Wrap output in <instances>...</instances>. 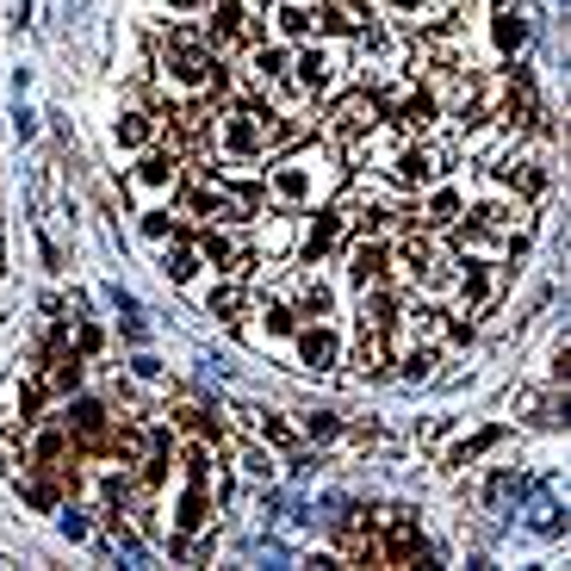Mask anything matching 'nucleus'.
<instances>
[{"label":"nucleus","mask_w":571,"mask_h":571,"mask_svg":"<svg viewBox=\"0 0 571 571\" xmlns=\"http://www.w3.org/2000/svg\"><path fill=\"white\" fill-rule=\"evenodd\" d=\"M348 273H354L361 286L392 280V236H361V243L348 248Z\"/></svg>","instance_id":"obj_10"},{"label":"nucleus","mask_w":571,"mask_h":571,"mask_svg":"<svg viewBox=\"0 0 571 571\" xmlns=\"http://www.w3.org/2000/svg\"><path fill=\"white\" fill-rule=\"evenodd\" d=\"M435 118H441V106H435V94H429V81H422V88H404V94L392 100V125H398L404 137L435 131Z\"/></svg>","instance_id":"obj_9"},{"label":"nucleus","mask_w":571,"mask_h":571,"mask_svg":"<svg viewBox=\"0 0 571 571\" xmlns=\"http://www.w3.org/2000/svg\"><path fill=\"white\" fill-rule=\"evenodd\" d=\"M336 429H342V422L329 417V410H311V417H305V435H317V441H329Z\"/></svg>","instance_id":"obj_25"},{"label":"nucleus","mask_w":571,"mask_h":571,"mask_svg":"<svg viewBox=\"0 0 571 571\" xmlns=\"http://www.w3.org/2000/svg\"><path fill=\"white\" fill-rule=\"evenodd\" d=\"M329 187H336V155L317 150V143H311V150H292L280 168H267V199L286 211H311Z\"/></svg>","instance_id":"obj_2"},{"label":"nucleus","mask_w":571,"mask_h":571,"mask_svg":"<svg viewBox=\"0 0 571 571\" xmlns=\"http://www.w3.org/2000/svg\"><path fill=\"white\" fill-rule=\"evenodd\" d=\"M143 137H150V118H143V113H125V125H118V143H131V150H137Z\"/></svg>","instance_id":"obj_23"},{"label":"nucleus","mask_w":571,"mask_h":571,"mask_svg":"<svg viewBox=\"0 0 571 571\" xmlns=\"http://www.w3.org/2000/svg\"><path fill=\"white\" fill-rule=\"evenodd\" d=\"M454 292H459V311H491L497 292H503V273H497V261H466V273H454Z\"/></svg>","instance_id":"obj_8"},{"label":"nucleus","mask_w":571,"mask_h":571,"mask_svg":"<svg viewBox=\"0 0 571 571\" xmlns=\"http://www.w3.org/2000/svg\"><path fill=\"white\" fill-rule=\"evenodd\" d=\"M392 13H429V0H385Z\"/></svg>","instance_id":"obj_29"},{"label":"nucleus","mask_w":571,"mask_h":571,"mask_svg":"<svg viewBox=\"0 0 571 571\" xmlns=\"http://www.w3.org/2000/svg\"><path fill=\"white\" fill-rule=\"evenodd\" d=\"M435 361H441V342H422V348H404V354H398L404 380H429V373H435Z\"/></svg>","instance_id":"obj_19"},{"label":"nucleus","mask_w":571,"mask_h":571,"mask_svg":"<svg viewBox=\"0 0 571 571\" xmlns=\"http://www.w3.org/2000/svg\"><path fill=\"white\" fill-rule=\"evenodd\" d=\"M336 236H342V211H324V218H317V230H311V261H317V255H329V248H336Z\"/></svg>","instance_id":"obj_20"},{"label":"nucleus","mask_w":571,"mask_h":571,"mask_svg":"<svg viewBox=\"0 0 571 571\" xmlns=\"http://www.w3.org/2000/svg\"><path fill=\"white\" fill-rule=\"evenodd\" d=\"M447 162H454V143L435 131H417V137H404L398 155L385 162V180L398 193H422V187H435L441 174H447Z\"/></svg>","instance_id":"obj_3"},{"label":"nucleus","mask_w":571,"mask_h":571,"mask_svg":"<svg viewBox=\"0 0 571 571\" xmlns=\"http://www.w3.org/2000/svg\"><path fill=\"white\" fill-rule=\"evenodd\" d=\"M193 267H199V261H193L187 248H180V255H168V273H174V280H193Z\"/></svg>","instance_id":"obj_26"},{"label":"nucleus","mask_w":571,"mask_h":571,"mask_svg":"<svg viewBox=\"0 0 571 571\" xmlns=\"http://www.w3.org/2000/svg\"><path fill=\"white\" fill-rule=\"evenodd\" d=\"M261 248H267V255H286V248H292V230H286V218H267V224H261Z\"/></svg>","instance_id":"obj_22"},{"label":"nucleus","mask_w":571,"mask_h":571,"mask_svg":"<svg viewBox=\"0 0 571 571\" xmlns=\"http://www.w3.org/2000/svg\"><path fill=\"white\" fill-rule=\"evenodd\" d=\"M385 118V106H380V94H373V88H354V94H342L336 100V113H329V137H361L366 125H380Z\"/></svg>","instance_id":"obj_7"},{"label":"nucleus","mask_w":571,"mask_h":571,"mask_svg":"<svg viewBox=\"0 0 571 571\" xmlns=\"http://www.w3.org/2000/svg\"><path fill=\"white\" fill-rule=\"evenodd\" d=\"M162 7H168V13H206L211 0H162Z\"/></svg>","instance_id":"obj_28"},{"label":"nucleus","mask_w":571,"mask_h":571,"mask_svg":"<svg viewBox=\"0 0 571 571\" xmlns=\"http://www.w3.org/2000/svg\"><path fill=\"white\" fill-rule=\"evenodd\" d=\"M522 38H528V25H522V13H510V7H503V13H497V50L510 57V50H522Z\"/></svg>","instance_id":"obj_21"},{"label":"nucleus","mask_w":571,"mask_h":571,"mask_svg":"<svg viewBox=\"0 0 571 571\" xmlns=\"http://www.w3.org/2000/svg\"><path fill=\"white\" fill-rule=\"evenodd\" d=\"M380 366H385V329H366L361 324V336H354V373H361V380H373Z\"/></svg>","instance_id":"obj_17"},{"label":"nucleus","mask_w":571,"mask_h":571,"mask_svg":"<svg viewBox=\"0 0 571 571\" xmlns=\"http://www.w3.org/2000/svg\"><path fill=\"white\" fill-rule=\"evenodd\" d=\"M206 13H211V32H206L211 50H236V44L261 38V25H255V7H248V0H211Z\"/></svg>","instance_id":"obj_6"},{"label":"nucleus","mask_w":571,"mask_h":571,"mask_svg":"<svg viewBox=\"0 0 571 571\" xmlns=\"http://www.w3.org/2000/svg\"><path fill=\"white\" fill-rule=\"evenodd\" d=\"M143 230H150V236H174V224L162 218V211H150V218H143Z\"/></svg>","instance_id":"obj_27"},{"label":"nucleus","mask_w":571,"mask_h":571,"mask_svg":"<svg viewBox=\"0 0 571 571\" xmlns=\"http://www.w3.org/2000/svg\"><path fill=\"white\" fill-rule=\"evenodd\" d=\"M155 81L168 100H193V94H218V50L193 32H168L162 57H155Z\"/></svg>","instance_id":"obj_1"},{"label":"nucleus","mask_w":571,"mask_h":571,"mask_svg":"<svg viewBox=\"0 0 571 571\" xmlns=\"http://www.w3.org/2000/svg\"><path fill=\"white\" fill-rule=\"evenodd\" d=\"M180 180V155H143L137 162V187L143 193H168Z\"/></svg>","instance_id":"obj_16"},{"label":"nucleus","mask_w":571,"mask_h":571,"mask_svg":"<svg viewBox=\"0 0 571 571\" xmlns=\"http://www.w3.org/2000/svg\"><path fill=\"white\" fill-rule=\"evenodd\" d=\"M342 44L329 38V44H305V50H299V57L286 62V69H292V88H299V94H329V88H336V81H342Z\"/></svg>","instance_id":"obj_4"},{"label":"nucleus","mask_w":571,"mask_h":571,"mask_svg":"<svg viewBox=\"0 0 571 571\" xmlns=\"http://www.w3.org/2000/svg\"><path fill=\"white\" fill-rule=\"evenodd\" d=\"M336 354H342V336L329 329V317H317V324L299 336V361H305V373H329Z\"/></svg>","instance_id":"obj_11"},{"label":"nucleus","mask_w":571,"mask_h":571,"mask_svg":"<svg viewBox=\"0 0 571 571\" xmlns=\"http://www.w3.org/2000/svg\"><path fill=\"white\" fill-rule=\"evenodd\" d=\"M286 62H292V50H280V44H243V75L248 81H267V88H280L286 81Z\"/></svg>","instance_id":"obj_13"},{"label":"nucleus","mask_w":571,"mask_h":571,"mask_svg":"<svg viewBox=\"0 0 571 571\" xmlns=\"http://www.w3.org/2000/svg\"><path fill=\"white\" fill-rule=\"evenodd\" d=\"M206 311L211 317H224V324H243V311H248V292H243V273L236 280H218L206 292Z\"/></svg>","instance_id":"obj_15"},{"label":"nucleus","mask_w":571,"mask_h":571,"mask_svg":"<svg viewBox=\"0 0 571 571\" xmlns=\"http://www.w3.org/2000/svg\"><path fill=\"white\" fill-rule=\"evenodd\" d=\"M273 20H280V38L305 44V38H311V25H317V13H311V0H286Z\"/></svg>","instance_id":"obj_18"},{"label":"nucleus","mask_w":571,"mask_h":571,"mask_svg":"<svg viewBox=\"0 0 571 571\" xmlns=\"http://www.w3.org/2000/svg\"><path fill=\"white\" fill-rule=\"evenodd\" d=\"M243 473H248V478H273V454H261V447H243Z\"/></svg>","instance_id":"obj_24"},{"label":"nucleus","mask_w":571,"mask_h":571,"mask_svg":"<svg viewBox=\"0 0 571 571\" xmlns=\"http://www.w3.org/2000/svg\"><path fill=\"white\" fill-rule=\"evenodd\" d=\"M385 342L398 348H422V342H441V311L429 305V299H398V311H392V324H385Z\"/></svg>","instance_id":"obj_5"},{"label":"nucleus","mask_w":571,"mask_h":571,"mask_svg":"<svg viewBox=\"0 0 571 571\" xmlns=\"http://www.w3.org/2000/svg\"><path fill=\"white\" fill-rule=\"evenodd\" d=\"M292 317H336V286L324 273H299L292 280Z\"/></svg>","instance_id":"obj_12"},{"label":"nucleus","mask_w":571,"mask_h":571,"mask_svg":"<svg viewBox=\"0 0 571 571\" xmlns=\"http://www.w3.org/2000/svg\"><path fill=\"white\" fill-rule=\"evenodd\" d=\"M422 193H429V206H422V230H447V224H459V211H466L459 187L435 180V187H422Z\"/></svg>","instance_id":"obj_14"}]
</instances>
